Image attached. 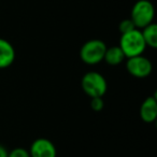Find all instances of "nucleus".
<instances>
[{
  "label": "nucleus",
  "instance_id": "obj_1",
  "mask_svg": "<svg viewBox=\"0 0 157 157\" xmlns=\"http://www.w3.org/2000/svg\"><path fill=\"white\" fill-rule=\"evenodd\" d=\"M118 46L123 51L126 58L143 55L145 48H147L142 37L141 30L137 28L129 33L121 35Z\"/></svg>",
  "mask_w": 157,
  "mask_h": 157
},
{
  "label": "nucleus",
  "instance_id": "obj_2",
  "mask_svg": "<svg viewBox=\"0 0 157 157\" xmlns=\"http://www.w3.org/2000/svg\"><path fill=\"white\" fill-rule=\"evenodd\" d=\"M83 92L90 98L103 97L108 90V82L101 73L97 71H88L81 80Z\"/></svg>",
  "mask_w": 157,
  "mask_h": 157
},
{
  "label": "nucleus",
  "instance_id": "obj_3",
  "mask_svg": "<svg viewBox=\"0 0 157 157\" xmlns=\"http://www.w3.org/2000/svg\"><path fill=\"white\" fill-rule=\"evenodd\" d=\"M107 48V44L100 39L88 40L80 48V58L85 65H98L103 61Z\"/></svg>",
  "mask_w": 157,
  "mask_h": 157
},
{
  "label": "nucleus",
  "instance_id": "obj_4",
  "mask_svg": "<svg viewBox=\"0 0 157 157\" xmlns=\"http://www.w3.org/2000/svg\"><path fill=\"white\" fill-rule=\"evenodd\" d=\"M155 16V9L150 0H138L132 6L130 20L137 29H142L152 24Z\"/></svg>",
  "mask_w": 157,
  "mask_h": 157
},
{
  "label": "nucleus",
  "instance_id": "obj_5",
  "mask_svg": "<svg viewBox=\"0 0 157 157\" xmlns=\"http://www.w3.org/2000/svg\"><path fill=\"white\" fill-rule=\"evenodd\" d=\"M126 59V70L130 75L137 78H144L152 73L153 65L147 57L139 55Z\"/></svg>",
  "mask_w": 157,
  "mask_h": 157
},
{
  "label": "nucleus",
  "instance_id": "obj_6",
  "mask_svg": "<svg viewBox=\"0 0 157 157\" xmlns=\"http://www.w3.org/2000/svg\"><path fill=\"white\" fill-rule=\"evenodd\" d=\"M30 157H57L55 144L46 138H38L28 150Z\"/></svg>",
  "mask_w": 157,
  "mask_h": 157
},
{
  "label": "nucleus",
  "instance_id": "obj_7",
  "mask_svg": "<svg viewBox=\"0 0 157 157\" xmlns=\"http://www.w3.org/2000/svg\"><path fill=\"white\" fill-rule=\"evenodd\" d=\"M140 117L144 123H154L157 118V100L155 96H148L144 99L140 107Z\"/></svg>",
  "mask_w": 157,
  "mask_h": 157
},
{
  "label": "nucleus",
  "instance_id": "obj_8",
  "mask_svg": "<svg viewBox=\"0 0 157 157\" xmlns=\"http://www.w3.org/2000/svg\"><path fill=\"white\" fill-rule=\"evenodd\" d=\"M15 48L11 42L0 38V69L10 67L15 60Z\"/></svg>",
  "mask_w": 157,
  "mask_h": 157
},
{
  "label": "nucleus",
  "instance_id": "obj_9",
  "mask_svg": "<svg viewBox=\"0 0 157 157\" xmlns=\"http://www.w3.org/2000/svg\"><path fill=\"white\" fill-rule=\"evenodd\" d=\"M125 59H126V57L118 45L107 48L105 57H103V61H105L110 66H118L123 61H125Z\"/></svg>",
  "mask_w": 157,
  "mask_h": 157
},
{
  "label": "nucleus",
  "instance_id": "obj_10",
  "mask_svg": "<svg viewBox=\"0 0 157 157\" xmlns=\"http://www.w3.org/2000/svg\"><path fill=\"white\" fill-rule=\"evenodd\" d=\"M142 33V37L144 39L146 46L152 48H157V25L155 23L147 25L144 28L140 29Z\"/></svg>",
  "mask_w": 157,
  "mask_h": 157
},
{
  "label": "nucleus",
  "instance_id": "obj_11",
  "mask_svg": "<svg viewBox=\"0 0 157 157\" xmlns=\"http://www.w3.org/2000/svg\"><path fill=\"white\" fill-rule=\"evenodd\" d=\"M136 29V26L133 25L132 21L130 18H126V20H123L122 22L120 23L118 25V30H120L121 35L123 33H129V31L133 30Z\"/></svg>",
  "mask_w": 157,
  "mask_h": 157
},
{
  "label": "nucleus",
  "instance_id": "obj_12",
  "mask_svg": "<svg viewBox=\"0 0 157 157\" xmlns=\"http://www.w3.org/2000/svg\"><path fill=\"white\" fill-rule=\"evenodd\" d=\"M105 107V101H103V97H94L90 98V108L93 111L95 112H100Z\"/></svg>",
  "mask_w": 157,
  "mask_h": 157
},
{
  "label": "nucleus",
  "instance_id": "obj_13",
  "mask_svg": "<svg viewBox=\"0 0 157 157\" xmlns=\"http://www.w3.org/2000/svg\"><path fill=\"white\" fill-rule=\"evenodd\" d=\"M8 157H30V155L25 147H14L8 153Z\"/></svg>",
  "mask_w": 157,
  "mask_h": 157
},
{
  "label": "nucleus",
  "instance_id": "obj_14",
  "mask_svg": "<svg viewBox=\"0 0 157 157\" xmlns=\"http://www.w3.org/2000/svg\"><path fill=\"white\" fill-rule=\"evenodd\" d=\"M8 153H9V151L0 144V157H8Z\"/></svg>",
  "mask_w": 157,
  "mask_h": 157
}]
</instances>
